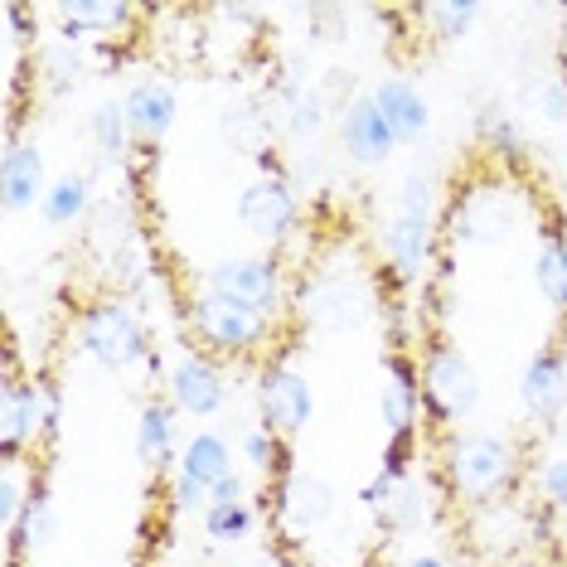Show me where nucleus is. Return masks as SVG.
<instances>
[{"label": "nucleus", "instance_id": "nucleus-1", "mask_svg": "<svg viewBox=\"0 0 567 567\" xmlns=\"http://www.w3.org/2000/svg\"><path fill=\"white\" fill-rule=\"evenodd\" d=\"M436 238H442V204H436V179L427 171H408L398 185V209L383 224V277L393 287H427L436 267Z\"/></svg>", "mask_w": 567, "mask_h": 567}, {"label": "nucleus", "instance_id": "nucleus-2", "mask_svg": "<svg viewBox=\"0 0 567 567\" xmlns=\"http://www.w3.org/2000/svg\"><path fill=\"white\" fill-rule=\"evenodd\" d=\"M442 475L461 505L489 509L514 495L524 461H519V446L499 432H451L442 446Z\"/></svg>", "mask_w": 567, "mask_h": 567}, {"label": "nucleus", "instance_id": "nucleus-3", "mask_svg": "<svg viewBox=\"0 0 567 567\" xmlns=\"http://www.w3.org/2000/svg\"><path fill=\"white\" fill-rule=\"evenodd\" d=\"M519 224V204H514V179L489 161L485 179H456L451 199L442 209V243L446 248H481V243H505Z\"/></svg>", "mask_w": 567, "mask_h": 567}, {"label": "nucleus", "instance_id": "nucleus-4", "mask_svg": "<svg viewBox=\"0 0 567 567\" xmlns=\"http://www.w3.org/2000/svg\"><path fill=\"white\" fill-rule=\"evenodd\" d=\"M185 320H189V334H195V350L218 359V364H238V359H262L267 364L281 340V326L252 311H238V306H228L224 296H214L204 287L189 296Z\"/></svg>", "mask_w": 567, "mask_h": 567}, {"label": "nucleus", "instance_id": "nucleus-5", "mask_svg": "<svg viewBox=\"0 0 567 567\" xmlns=\"http://www.w3.org/2000/svg\"><path fill=\"white\" fill-rule=\"evenodd\" d=\"M63 422V389L54 379H20L0 389V461L20 466L34 451L59 436Z\"/></svg>", "mask_w": 567, "mask_h": 567}, {"label": "nucleus", "instance_id": "nucleus-6", "mask_svg": "<svg viewBox=\"0 0 567 567\" xmlns=\"http://www.w3.org/2000/svg\"><path fill=\"white\" fill-rule=\"evenodd\" d=\"M475 408H481L475 364L446 334H427V344H422V417H427V427L451 436V427L466 422Z\"/></svg>", "mask_w": 567, "mask_h": 567}, {"label": "nucleus", "instance_id": "nucleus-7", "mask_svg": "<svg viewBox=\"0 0 567 567\" xmlns=\"http://www.w3.org/2000/svg\"><path fill=\"white\" fill-rule=\"evenodd\" d=\"M204 291L224 296L238 311H252L262 320L281 326V316L291 311V272L281 262V252H257V257H224L199 277Z\"/></svg>", "mask_w": 567, "mask_h": 567}, {"label": "nucleus", "instance_id": "nucleus-8", "mask_svg": "<svg viewBox=\"0 0 567 567\" xmlns=\"http://www.w3.org/2000/svg\"><path fill=\"white\" fill-rule=\"evenodd\" d=\"M79 350L102 369H132V364H151V330L122 296H93L79 311Z\"/></svg>", "mask_w": 567, "mask_h": 567}, {"label": "nucleus", "instance_id": "nucleus-9", "mask_svg": "<svg viewBox=\"0 0 567 567\" xmlns=\"http://www.w3.org/2000/svg\"><path fill=\"white\" fill-rule=\"evenodd\" d=\"M257 412H262V427L277 432V436H301L316 417V393H311V379H306L296 364L287 359H267L257 369Z\"/></svg>", "mask_w": 567, "mask_h": 567}, {"label": "nucleus", "instance_id": "nucleus-10", "mask_svg": "<svg viewBox=\"0 0 567 567\" xmlns=\"http://www.w3.org/2000/svg\"><path fill=\"white\" fill-rule=\"evenodd\" d=\"M238 218L257 243H267L272 252H281L296 234H301V195H296L291 179L257 175L238 195Z\"/></svg>", "mask_w": 567, "mask_h": 567}, {"label": "nucleus", "instance_id": "nucleus-11", "mask_svg": "<svg viewBox=\"0 0 567 567\" xmlns=\"http://www.w3.org/2000/svg\"><path fill=\"white\" fill-rule=\"evenodd\" d=\"M257 499H262V505H257L262 514L272 509V519L281 524V534H287V538L316 534V528L334 514V489H330L326 481H320V475L301 471V466L287 471L281 481H272V485H267Z\"/></svg>", "mask_w": 567, "mask_h": 567}, {"label": "nucleus", "instance_id": "nucleus-12", "mask_svg": "<svg viewBox=\"0 0 567 567\" xmlns=\"http://www.w3.org/2000/svg\"><path fill=\"white\" fill-rule=\"evenodd\" d=\"M369 291L354 287L334 267H316L311 277H301V291H296V316L301 320H316L326 330H354L369 320Z\"/></svg>", "mask_w": 567, "mask_h": 567}, {"label": "nucleus", "instance_id": "nucleus-13", "mask_svg": "<svg viewBox=\"0 0 567 567\" xmlns=\"http://www.w3.org/2000/svg\"><path fill=\"white\" fill-rule=\"evenodd\" d=\"M165 389H171V403L189 417H214L228 403V383H224V364L209 359L204 350H179L171 373H165Z\"/></svg>", "mask_w": 567, "mask_h": 567}, {"label": "nucleus", "instance_id": "nucleus-14", "mask_svg": "<svg viewBox=\"0 0 567 567\" xmlns=\"http://www.w3.org/2000/svg\"><path fill=\"white\" fill-rule=\"evenodd\" d=\"M519 403L538 427H553L567 412V350L558 340L538 344L528 354V364L519 373Z\"/></svg>", "mask_w": 567, "mask_h": 567}, {"label": "nucleus", "instance_id": "nucleus-15", "mask_svg": "<svg viewBox=\"0 0 567 567\" xmlns=\"http://www.w3.org/2000/svg\"><path fill=\"white\" fill-rule=\"evenodd\" d=\"M379 417L389 432H412L422 422V359L412 350H383Z\"/></svg>", "mask_w": 567, "mask_h": 567}, {"label": "nucleus", "instance_id": "nucleus-16", "mask_svg": "<svg viewBox=\"0 0 567 567\" xmlns=\"http://www.w3.org/2000/svg\"><path fill=\"white\" fill-rule=\"evenodd\" d=\"M54 538H59L54 481H49V471L40 466V471H34V489H30V499H24L16 528L6 534V558H10V567H24V558L44 553L49 544H54Z\"/></svg>", "mask_w": 567, "mask_h": 567}, {"label": "nucleus", "instance_id": "nucleus-17", "mask_svg": "<svg viewBox=\"0 0 567 567\" xmlns=\"http://www.w3.org/2000/svg\"><path fill=\"white\" fill-rule=\"evenodd\" d=\"M59 20V44H87V40H122L126 30L141 20L136 6H122V0H59L54 6Z\"/></svg>", "mask_w": 567, "mask_h": 567}, {"label": "nucleus", "instance_id": "nucleus-18", "mask_svg": "<svg viewBox=\"0 0 567 567\" xmlns=\"http://www.w3.org/2000/svg\"><path fill=\"white\" fill-rule=\"evenodd\" d=\"M340 146H344V156H350L354 165H364V171L383 165L398 151L393 126L383 122L379 102H373L369 93L364 97H350L340 107Z\"/></svg>", "mask_w": 567, "mask_h": 567}, {"label": "nucleus", "instance_id": "nucleus-19", "mask_svg": "<svg viewBox=\"0 0 567 567\" xmlns=\"http://www.w3.org/2000/svg\"><path fill=\"white\" fill-rule=\"evenodd\" d=\"M126 107V122H132V141L141 151H156L165 136H171V126L179 117V97H175V83L165 79H136L126 87L122 97Z\"/></svg>", "mask_w": 567, "mask_h": 567}, {"label": "nucleus", "instance_id": "nucleus-20", "mask_svg": "<svg viewBox=\"0 0 567 567\" xmlns=\"http://www.w3.org/2000/svg\"><path fill=\"white\" fill-rule=\"evenodd\" d=\"M49 185H54V179L44 175L40 141H16V146H6V156H0V204H6V214L40 209Z\"/></svg>", "mask_w": 567, "mask_h": 567}, {"label": "nucleus", "instance_id": "nucleus-21", "mask_svg": "<svg viewBox=\"0 0 567 567\" xmlns=\"http://www.w3.org/2000/svg\"><path fill=\"white\" fill-rule=\"evenodd\" d=\"M179 408L165 398H146L136 408V461L151 475L171 471V461H179Z\"/></svg>", "mask_w": 567, "mask_h": 567}, {"label": "nucleus", "instance_id": "nucleus-22", "mask_svg": "<svg viewBox=\"0 0 567 567\" xmlns=\"http://www.w3.org/2000/svg\"><path fill=\"white\" fill-rule=\"evenodd\" d=\"M369 97L379 102V112H383V122L393 126L398 146H412V141L427 136L432 107H427V97H422V87L412 79H379Z\"/></svg>", "mask_w": 567, "mask_h": 567}, {"label": "nucleus", "instance_id": "nucleus-23", "mask_svg": "<svg viewBox=\"0 0 567 567\" xmlns=\"http://www.w3.org/2000/svg\"><path fill=\"white\" fill-rule=\"evenodd\" d=\"M534 287L558 316H567V224L548 214L538 224V252H534Z\"/></svg>", "mask_w": 567, "mask_h": 567}, {"label": "nucleus", "instance_id": "nucleus-24", "mask_svg": "<svg viewBox=\"0 0 567 567\" xmlns=\"http://www.w3.org/2000/svg\"><path fill=\"white\" fill-rule=\"evenodd\" d=\"M175 475H185V481H195L199 489H209V495H214V485H224L228 475H238V466H234V446H228V436H224V432H214V427L195 432L185 446H179Z\"/></svg>", "mask_w": 567, "mask_h": 567}, {"label": "nucleus", "instance_id": "nucleus-25", "mask_svg": "<svg viewBox=\"0 0 567 567\" xmlns=\"http://www.w3.org/2000/svg\"><path fill=\"white\" fill-rule=\"evenodd\" d=\"M475 136H481V151L499 165V171H528V146L499 102H485V107L475 112Z\"/></svg>", "mask_w": 567, "mask_h": 567}, {"label": "nucleus", "instance_id": "nucleus-26", "mask_svg": "<svg viewBox=\"0 0 567 567\" xmlns=\"http://www.w3.org/2000/svg\"><path fill=\"white\" fill-rule=\"evenodd\" d=\"M87 209H93V179H87L83 171L59 175L54 185H49L44 204H40V214H44L49 228H73V224H83Z\"/></svg>", "mask_w": 567, "mask_h": 567}, {"label": "nucleus", "instance_id": "nucleus-27", "mask_svg": "<svg viewBox=\"0 0 567 567\" xmlns=\"http://www.w3.org/2000/svg\"><path fill=\"white\" fill-rule=\"evenodd\" d=\"M238 456L248 461V466H252L257 475H262L267 485L281 481V475H287V471H296L291 442H287V436H277V432H267L262 422H252V427L238 436Z\"/></svg>", "mask_w": 567, "mask_h": 567}, {"label": "nucleus", "instance_id": "nucleus-28", "mask_svg": "<svg viewBox=\"0 0 567 567\" xmlns=\"http://www.w3.org/2000/svg\"><path fill=\"white\" fill-rule=\"evenodd\" d=\"M87 132H93L97 141V151L107 161H132V151H136V141H132V122H126V107L122 102H97L93 107V117H87Z\"/></svg>", "mask_w": 567, "mask_h": 567}, {"label": "nucleus", "instance_id": "nucleus-29", "mask_svg": "<svg viewBox=\"0 0 567 567\" xmlns=\"http://www.w3.org/2000/svg\"><path fill=\"white\" fill-rule=\"evenodd\" d=\"M257 519H262V509L248 505V499H238V505H209L199 514V524H204V538L218 548H228V544H243V538H252V528Z\"/></svg>", "mask_w": 567, "mask_h": 567}, {"label": "nucleus", "instance_id": "nucleus-30", "mask_svg": "<svg viewBox=\"0 0 567 567\" xmlns=\"http://www.w3.org/2000/svg\"><path fill=\"white\" fill-rule=\"evenodd\" d=\"M481 16H485L481 0H436V6H417V20L432 24V40H461Z\"/></svg>", "mask_w": 567, "mask_h": 567}, {"label": "nucleus", "instance_id": "nucleus-31", "mask_svg": "<svg viewBox=\"0 0 567 567\" xmlns=\"http://www.w3.org/2000/svg\"><path fill=\"white\" fill-rule=\"evenodd\" d=\"M34 69H40L34 83H44L49 93H69L83 73V59L73 54V44H54V49H40V54H34Z\"/></svg>", "mask_w": 567, "mask_h": 567}, {"label": "nucleus", "instance_id": "nucleus-32", "mask_svg": "<svg viewBox=\"0 0 567 567\" xmlns=\"http://www.w3.org/2000/svg\"><path fill=\"white\" fill-rule=\"evenodd\" d=\"M417 456H422V432H389V446H383L379 456V471L389 475V481H412V471H417Z\"/></svg>", "mask_w": 567, "mask_h": 567}, {"label": "nucleus", "instance_id": "nucleus-33", "mask_svg": "<svg viewBox=\"0 0 567 567\" xmlns=\"http://www.w3.org/2000/svg\"><path fill=\"white\" fill-rule=\"evenodd\" d=\"M538 481H544V505H548L553 514H563V519H567V456L548 461Z\"/></svg>", "mask_w": 567, "mask_h": 567}, {"label": "nucleus", "instance_id": "nucleus-34", "mask_svg": "<svg viewBox=\"0 0 567 567\" xmlns=\"http://www.w3.org/2000/svg\"><path fill=\"white\" fill-rule=\"evenodd\" d=\"M538 102H544V117H548V122H567V79H563V73L544 83Z\"/></svg>", "mask_w": 567, "mask_h": 567}, {"label": "nucleus", "instance_id": "nucleus-35", "mask_svg": "<svg viewBox=\"0 0 567 567\" xmlns=\"http://www.w3.org/2000/svg\"><path fill=\"white\" fill-rule=\"evenodd\" d=\"M238 499H248V485H243V475H228L224 485H214L209 505H238Z\"/></svg>", "mask_w": 567, "mask_h": 567}, {"label": "nucleus", "instance_id": "nucleus-36", "mask_svg": "<svg viewBox=\"0 0 567 567\" xmlns=\"http://www.w3.org/2000/svg\"><path fill=\"white\" fill-rule=\"evenodd\" d=\"M403 567H446V563L436 558V553H417V558H408Z\"/></svg>", "mask_w": 567, "mask_h": 567}, {"label": "nucleus", "instance_id": "nucleus-37", "mask_svg": "<svg viewBox=\"0 0 567 567\" xmlns=\"http://www.w3.org/2000/svg\"><path fill=\"white\" fill-rule=\"evenodd\" d=\"M252 567H277V563H272V553H262V558H252Z\"/></svg>", "mask_w": 567, "mask_h": 567}]
</instances>
